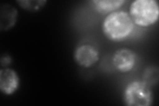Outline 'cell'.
<instances>
[{
    "instance_id": "cell-4",
    "label": "cell",
    "mask_w": 159,
    "mask_h": 106,
    "mask_svg": "<svg viewBox=\"0 0 159 106\" xmlns=\"http://www.w3.org/2000/svg\"><path fill=\"white\" fill-rule=\"evenodd\" d=\"M100 54L98 48L90 43L79 44L74 50V59L80 67L91 68L99 61Z\"/></svg>"
},
{
    "instance_id": "cell-3",
    "label": "cell",
    "mask_w": 159,
    "mask_h": 106,
    "mask_svg": "<svg viewBox=\"0 0 159 106\" xmlns=\"http://www.w3.org/2000/svg\"><path fill=\"white\" fill-rule=\"evenodd\" d=\"M123 99L128 106H151L153 104V94L146 83L135 80L124 89Z\"/></svg>"
},
{
    "instance_id": "cell-8",
    "label": "cell",
    "mask_w": 159,
    "mask_h": 106,
    "mask_svg": "<svg viewBox=\"0 0 159 106\" xmlns=\"http://www.w3.org/2000/svg\"><path fill=\"white\" fill-rule=\"evenodd\" d=\"M93 7L99 13L109 14L116 12L126 3L125 0H93Z\"/></svg>"
},
{
    "instance_id": "cell-2",
    "label": "cell",
    "mask_w": 159,
    "mask_h": 106,
    "mask_svg": "<svg viewBox=\"0 0 159 106\" xmlns=\"http://www.w3.org/2000/svg\"><path fill=\"white\" fill-rule=\"evenodd\" d=\"M129 16L134 24L147 27L157 23L159 6L156 0H135L129 7Z\"/></svg>"
},
{
    "instance_id": "cell-11",
    "label": "cell",
    "mask_w": 159,
    "mask_h": 106,
    "mask_svg": "<svg viewBox=\"0 0 159 106\" xmlns=\"http://www.w3.org/2000/svg\"><path fill=\"white\" fill-rule=\"evenodd\" d=\"M1 64L2 67H7V66L9 65L12 62V59L11 57H9L7 54H4L1 58Z\"/></svg>"
},
{
    "instance_id": "cell-1",
    "label": "cell",
    "mask_w": 159,
    "mask_h": 106,
    "mask_svg": "<svg viewBox=\"0 0 159 106\" xmlns=\"http://www.w3.org/2000/svg\"><path fill=\"white\" fill-rule=\"evenodd\" d=\"M133 21L129 13L116 11L108 14L102 23V31L106 37L113 42L127 39L134 30Z\"/></svg>"
},
{
    "instance_id": "cell-6",
    "label": "cell",
    "mask_w": 159,
    "mask_h": 106,
    "mask_svg": "<svg viewBox=\"0 0 159 106\" xmlns=\"http://www.w3.org/2000/svg\"><path fill=\"white\" fill-rule=\"evenodd\" d=\"M20 78L17 72L9 68L0 70V90L6 95H11L18 90Z\"/></svg>"
},
{
    "instance_id": "cell-9",
    "label": "cell",
    "mask_w": 159,
    "mask_h": 106,
    "mask_svg": "<svg viewBox=\"0 0 159 106\" xmlns=\"http://www.w3.org/2000/svg\"><path fill=\"white\" fill-rule=\"evenodd\" d=\"M45 0H20L17 3L19 6L30 12H37L44 7L47 3Z\"/></svg>"
},
{
    "instance_id": "cell-10",
    "label": "cell",
    "mask_w": 159,
    "mask_h": 106,
    "mask_svg": "<svg viewBox=\"0 0 159 106\" xmlns=\"http://www.w3.org/2000/svg\"><path fill=\"white\" fill-rule=\"evenodd\" d=\"M158 69L157 67H149L144 71L143 81L146 83L148 86H153L158 83Z\"/></svg>"
},
{
    "instance_id": "cell-5",
    "label": "cell",
    "mask_w": 159,
    "mask_h": 106,
    "mask_svg": "<svg viewBox=\"0 0 159 106\" xmlns=\"http://www.w3.org/2000/svg\"><path fill=\"white\" fill-rule=\"evenodd\" d=\"M112 64L117 71L128 73L135 68L137 61L136 53L133 50L123 48L117 50L112 57Z\"/></svg>"
},
{
    "instance_id": "cell-7",
    "label": "cell",
    "mask_w": 159,
    "mask_h": 106,
    "mask_svg": "<svg viewBox=\"0 0 159 106\" xmlns=\"http://www.w3.org/2000/svg\"><path fill=\"white\" fill-rule=\"evenodd\" d=\"M18 18L17 9L9 3L0 6V31H7L16 24Z\"/></svg>"
}]
</instances>
